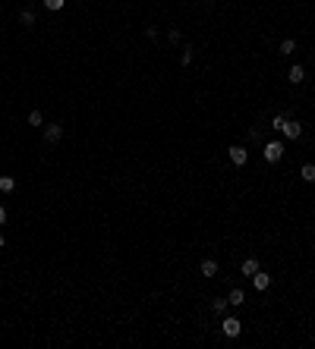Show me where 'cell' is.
I'll use <instances>...</instances> for the list:
<instances>
[{
    "label": "cell",
    "instance_id": "obj_18",
    "mask_svg": "<svg viewBox=\"0 0 315 349\" xmlns=\"http://www.w3.org/2000/svg\"><path fill=\"white\" fill-rule=\"evenodd\" d=\"M287 120H290L287 113H278V117L271 120V129H278V132H280V129H284V123H287Z\"/></svg>",
    "mask_w": 315,
    "mask_h": 349
},
{
    "label": "cell",
    "instance_id": "obj_3",
    "mask_svg": "<svg viewBox=\"0 0 315 349\" xmlns=\"http://www.w3.org/2000/svg\"><path fill=\"white\" fill-rule=\"evenodd\" d=\"M280 132H284V139L296 142V139L303 136V123H299V120H287V123H284V129H280Z\"/></svg>",
    "mask_w": 315,
    "mask_h": 349
},
{
    "label": "cell",
    "instance_id": "obj_2",
    "mask_svg": "<svg viewBox=\"0 0 315 349\" xmlns=\"http://www.w3.org/2000/svg\"><path fill=\"white\" fill-rule=\"evenodd\" d=\"M262 154H265V160H268V164H278V160L284 157V145H280V142H268Z\"/></svg>",
    "mask_w": 315,
    "mask_h": 349
},
{
    "label": "cell",
    "instance_id": "obj_7",
    "mask_svg": "<svg viewBox=\"0 0 315 349\" xmlns=\"http://www.w3.org/2000/svg\"><path fill=\"white\" fill-rule=\"evenodd\" d=\"M303 79H306V66L293 63L290 70H287V82H290V85H299V82H303Z\"/></svg>",
    "mask_w": 315,
    "mask_h": 349
},
{
    "label": "cell",
    "instance_id": "obj_23",
    "mask_svg": "<svg viewBox=\"0 0 315 349\" xmlns=\"http://www.w3.org/2000/svg\"><path fill=\"white\" fill-rule=\"evenodd\" d=\"M208 3H211V0H208Z\"/></svg>",
    "mask_w": 315,
    "mask_h": 349
},
{
    "label": "cell",
    "instance_id": "obj_14",
    "mask_svg": "<svg viewBox=\"0 0 315 349\" xmlns=\"http://www.w3.org/2000/svg\"><path fill=\"white\" fill-rule=\"evenodd\" d=\"M293 51H296V41H293V38H284V41H280V53H284V57H290Z\"/></svg>",
    "mask_w": 315,
    "mask_h": 349
},
{
    "label": "cell",
    "instance_id": "obj_13",
    "mask_svg": "<svg viewBox=\"0 0 315 349\" xmlns=\"http://www.w3.org/2000/svg\"><path fill=\"white\" fill-rule=\"evenodd\" d=\"M19 22H22L25 29H32V25H35V13H32V10H22V13H19Z\"/></svg>",
    "mask_w": 315,
    "mask_h": 349
},
{
    "label": "cell",
    "instance_id": "obj_11",
    "mask_svg": "<svg viewBox=\"0 0 315 349\" xmlns=\"http://www.w3.org/2000/svg\"><path fill=\"white\" fill-rule=\"evenodd\" d=\"M13 189H16V179H13V176H0V192H3V195H10Z\"/></svg>",
    "mask_w": 315,
    "mask_h": 349
},
{
    "label": "cell",
    "instance_id": "obj_9",
    "mask_svg": "<svg viewBox=\"0 0 315 349\" xmlns=\"http://www.w3.org/2000/svg\"><path fill=\"white\" fill-rule=\"evenodd\" d=\"M243 302H246V293L240 290V286H233V290H230V296H227V305L240 308V305H243Z\"/></svg>",
    "mask_w": 315,
    "mask_h": 349
},
{
    "label": "cell",
    "instance_id": "obj_22",
    "mask_svg": "<svg viewBox=\"0 0 315 349\" xmlns=\"http://www.w3.org/2000/svg\"><path fill=\"white\" fill-rule=\"evenodd\" d=\"M3 245H6V236H3V233H0V249H3Z\"/></svg>",
    "mask_w": 315,
    "mask_h": 349
},
{
    "label": "cell",
    "instance_id": "obj_5",
    "mask_svg": "<svg viewBox=\"0 0 315 349\" xmlns=\"http://www.w3.org/2000/svg\"><path fill=\"white\" fill-rule=\"evenodd\" d=\"M249 280H252V286H256V293H265V290H268V286H271V277H268V274L262 271V267H259V271H256V274H252V277H249Z\"/></svg>",
    "mask_w": 315,
    "mask_h": 349
},
{
    "label": "cell",
    "instance_id": "obj_19",
    "mask_svg": "<svg viewBox=\"0 0 315 349\" xmlns=\"http://www.w3.org/2000/svg\"><path fill=\"white\" fill-rule=\"evenodd\" d=\"M180 63H183V66L192 63V44H186V48H183V53H180Z\"/></svg>",
    "mask_w": 315,
    "mask_h": 349
},
{
    "label": "cell",
    "instance_id": "obj_21",
    "mask_svg": "<svg viewBox=\"0 0 315 349\" xmlns=\"http://www.w3.org/2000/svg\"><path fill=\"white\" fill-rule=\"evenodd\" d=\"M3 224H6V208L0 205V227H3Z\"/></svg>",
    "mask_w": 315,
    "mask_h": 349
},
{
    "label": "cell",
    "instance_id": "obj_16",
    "mask_svg": "<svg viewBox=\"0 0 315 349\" xmlns=\"http://www.w3.org/2000/svg\"><path fill=\"white\" fill-rule=\"evenodd\" d=\"M66 6V0H44V10H51V13H60Z\"/></svg>",
    "mask_w": 315,
    "mask_h": 349
},
{
    "label": "cell",
    "instance_id": "obj_4",
    "mask_svg": "<svg viewBox=\"0 0 315 349\" xmlns=\"http://www.w3.org/2000/svg\"><path fill=\"white\" fill-rule=\"evenodd\" d=\"M227 154H230V164H233V167H246V160H249V151H246L243 145H233Z\"/></svg>",
    "mask_w": 315,
    "mask_h": 349
},
{
    "label": "cell",
    "instance_id": "obj_17",
    "mask_svg": "<svg viewBox=\"0 0 315 349\" xmlns=\"http://www.w3.org/2000/svg\"><path fill=\"white\" fill-rule=\"evenodd\" d=\"M211 312L214 314H224L227 312V299H211Z\"/></svg>",
    "mask_w": 315,
    "mask_h": 349
},
{
    "label": "cell",
    "instance_id": "obj_12",
    "mask_svg": "<svg viewBox=\"0 0 315 349\" xmlns=\"http://www.w3.org/2000/svg\"><path fill=\"white\" fill-rule=\"evenodd\" d=\"M299 176H303L306 183H315V164H303V170H299Z\"/></svg>",
    "mask_w": 315,
    "mask_h": 349
},
{
    "label": "cell",
    "instance_id": "obj_20",
    "mask_svg": "<svg viewBox=\"0 0 315 349\" xmlns=\"http://www.w3.org/2000/svg\"><path fill=\"white\" fill-rule=\"evenodd\" d=\"M167 38H170V41L177 44V41H180V29H170V32H167Z\"/></svg>",
    "mask_w": 315,
    "mask_h": 349
},
{
    "label": "cell",
    "instance_id": "obj_10",
    "mask_svg": "<svg viewBox=\"0 0 315 349\" xmlns=\"http://www.w3.org/2000/svg\"><path fill=\"white\" fill-rule=\"evenodd\" d=\"M256 271H259V261L256 258H246L243 264H240V274H243V277H252Z\"/></svg>",
    "mask_w": 315,
    "mask_h": 349
},
{
    "label": "cell",
    "instance_id": "obj_6",
    "mask_svg": "<svg viewBox=\"0 0 315 349\" xmlns=\"http://www.w3.org/2000/svg\"><path fill=\"white\" fill-rule=\"evenodd\" d=\"M60 139H63V126H60V123H48V126H44V142H60Z\"/></svg>",
    "mask_w": 315,
    "mask_h": 349
},
{
    "label": "cell",
    "instance_id": "obj_15",
    "mask_svg": "<svg viewBox=\"0 0 315 349\" xmlns=\"http://www.w3.org/2000/svg\"><path fill=\"white\" fill-rule=\"evenodd\" d=\"M29 126H44V113L41 110H29Z\"/></svg>",
    "mask_w": 315,
    "mask_h": 349
},
{
    "label": "cell",
    "instance_id": "obj_1",
    "mask_svg": "<svg viewBox=\"0 0 315 349\" xmlns=\"http://www.w3.org/2000/svg\"><path fill=\"white\" fill-rule=\"evenodd\" d=\"M221 333H224V337H230V340H237L240 333H243V321L233 318V314H230V318H224V321H221Z\"/></svg>",
    "mask_w": 315,
    "mask_h": 349
},
{
    "label": "cell",
    "instance_id": "obj_8",
    "mask_svg": "<svg viewBox=\"0 0 315 349\" xmlns=\"http://www.w3.org/2000/svg\"><path fill=\"white\" fill-rule=\"evenodd\" d=\"M199 271H202V277H214V274H218V261H214V258H202Z\"/></svg>",
    "mask_w": 315,
    "mask_h": 349
}]
</instances>
